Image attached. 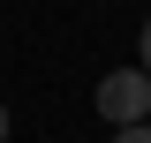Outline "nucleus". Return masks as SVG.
<instances>
[{
    "mask_svg": "<svg viewBox=\"0 0 151 143\" xmlns=\"http://www.w3.org/2000/svg\"><path fill=\"white\" fill-rule=\"evenodd\" d=\"M98 113H106L113 128L151 121V75H144V68H113L106 83H98Z\"/></svg>",
    "mask_w": 151,
    "mask_h": 143,
    "instance_id": "f257e3e1",
    "label": "nucleus"
},
{
    "mask_svg": "<svg viewBox=\"0 0 151 143\" xmlns=\"http://www.w3.org/2000/svg\"><path fill=\"white\" fill-rule=\"evenodd\" d=\"M113 143H151V121H136V128H113Z\"/></svg>",
    "mask_w": 151,
    "mask_h": 143,
    "instance_id": "f03ea898",
    "label": "nucleus"
},
{
    "mask_svg": "<svg viewBox=\"0 0 151 143\" xmlns=\"http://www.w3.org/2000/svg\"><path fill=\"white\" fill-rule=\"evenodd\" d=\"M136 53H144V75H151V23H144V38H136Z\"/></svg>",
    "mask_w": 151,
    "mask_h": 143,
    "instance_id": "7ed1b4c3",
    "label": "nucleus"
},
{
    "mask_svg": "<svg viewBox=\"0 0 151 143\" xmlns=\"http://www.w3.org/2000/svg\"><path fill=\"white\" fill-rule=\"evenodd\" d=\"M0 143H8V106H0Z\"/></svg>",
    "mask_w": 151,
    "mask_h": 143,
    "instance_id": "20e7f679",
    "label": "nucleus"
}]
</instances>
